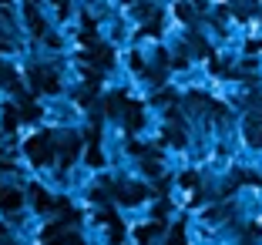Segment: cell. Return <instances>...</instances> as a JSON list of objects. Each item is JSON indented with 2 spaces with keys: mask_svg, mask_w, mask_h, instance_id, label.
<instances>
[{
  "mask_svg": "<svg viewBox=\"0 0 262 245\" xmlns=\"http://www.w3.org/2000/svg\"><path fill=\"white\" fill-rule=\"evenodd\" d=\"M20 192H14V188H0V208H7V212H14V208H20Z\"/></svg>",
  "mask_w": 262,
  "mask_h": 245,
  "instance_id": "5",
  "label": "cell"
},
{
  "mask_svg": "<svg viewBox=\"0 0 262 245\" xmlns=\"http://www.w3.org/2000/svg\"><path fill=\"white\" fill-rule=\"evenodd\" d=\"M111 188H115V195L124 202V205H138V202H145V195H148L141 185H111Z\"/></svg>",
  "mask_w": 262,
  "mask_h": 245,
  "instance_id": "2",
  "label": "cell"
},
{
  "mask_svg": "<svg viewBox=\"0 0 262 245\" xmlns=\"http://www.w3.org/2000/svg\"><path fill=\"white\" fill-rule=\"evenodd\" d=\"M124 121H128L131 131H138L141 124H145V118H141V107L135 104V101H128V98H124Z\"/></svg>",
  "mask_w": 262,
  "mask_h": 245,
  "instance_id": "4",
  "label": "cell"
},
{
  "mask_svg": "<svg viewBox=\"0 0 262 245\" xmlns=\"http://www.w3.org/2000/svg\"><path fill=\"white\" fill-rule=\"evenodd\" d=\"M0 87H14V91H20V84H17V74L7 68V64H0Z\"/></svg>",
  "mask_w": 262,
  "mask_h": 245,
  "instance_id": "8",
  "label": "cell"
},
{
  "mask_svg": "<svg viewBox=\"0 0 262 245\" xmlns=\"http://www.w3.org/2000/svg\"><path fill=\"white\" fill-rule=\"evenodd\" d=\"M7 47H14V37H10V34L0 27V51H7Z\"/></svg>",
  "mask_w": 262,
  "mask_h": 245,
  "instance_id": "13",
  "label": "cell"
},
{
  "mask_svg": "<svg viewBox=\"0 0 262 245\" xmlns=\"http://www.w3.org/2000/svg\"><path fill=\"white\" fill-rule=\"evenodd\" d=\"M27 154H31L34 165L54 161V138H51V135H37V138H31V141H27Z\"/></svg>",
  "mask_w": 262,
  "mask_h": 245,
  "instance_id": "1",
  "label": "cell"
},
{
  "mask_svg": "<svg viewBox=\"0 0 262 245\" xmlns=\"http://www.w3.org/2000/svg\"><path fill=\"white\" fill-rule=\"evenodd\" d=\"M34 205L40 208V212H54V198H51V195H44V188H34Z\"/></svg>",
  "mask_w": 262,
  "mask_h": 245,
  "instance_id": "7",
  "label": "cell"
},
{
  "mask_svg": "<svg viewBox=\"0 0 262 245\" xmlns=\"http://www.w3.org/2000/svg\"><path fill=\"white\" fill-rule=\"evenodd\" d=\"M168 141H175V145H185V131H178V128H168Z\"/></svg>",
  "mask_w": 262,
  "mask_h": 245,
  "instance_id": "12",
  "label": "cell"
},
{
  "mask_svg": "<svg viewBox=\"0 0 262 245\" xmlns=\"http://www.w3.org/2000/svg\"><path fill=\"white\" fill-rule=\"evenodd\" d=\"M27 24H31V31L37 34V37H44V20H40V14H37V7H34V0H27Z\"/></svg>",
  "mask_w": 262,
  "mask_h": 245,
  "instance_id": "6",
  "label": "cell"
},
{
  "mask_svg": "<svg viewBox=\"0 0 262 245\" xmlns=\"http://www.w3.org/2000/svg\"><path fill=\"white\" fill-rule=\"evenodd\" d=\"M31 81L37 84V91H51V94L61 87V84H57V77H54V74H47L44 68H34V71H31Z\"/></svg>",
  "mask_w": 262,
  "mask_h": 245,
  "instance_id": "3",
  "label": "cell"
},
{
  "mask_svg": "<svg viewBox=\"0 0 262 245\" xmlns=\"http://www.w3.org/2000/svg\"><path fill=\"white\" fill-rule=\"evenodd\" d=\"M4 232H7V229H0V242H4V238H7V235H4Z\"/></svg>",
  "mask_w": 262,
  "mask_h": 245,
  "instance_id": "16",
  "label": "cell"
},
{
  "mask_svg": "<svg viewBox=\"0 0 262 245\" xmlns=\"http://www.w3.org/2000/svg\"><path fill=\"white\" fill-rule=\"evenodd\" d=\"M182 232H185V229H182V225H178V229H175V235H171V245H178V242H185V235H182Z\"/></svg>",
  "mask_w": 262,
  "mask_h": 245,
  "instance_id": "15",
  "label": "cell"
},
{
  "mask_svg": "<svg viewBox=\"0 0 262 245\" xmlns=\"http://www.w3.org/2000/svg\"><path fill=\"white\" fill-rule=\"evenodd\" d=\"M178 14H182V20H188V24L195 20V17H192V7H185V4H178Z\"/></svg>",
  "mask_w": 262,
  "mask_h": 245,
  "instance_id": "14",
  "label": "cell"
},
{
  "mask_svg": "<svg viewBox=\"0 0 262 245\" xmlns=\"http://www.w3.org/2000/svg\"><path fill=\"white\" fill-rule=\"evenodd\" d=\"M77 145H81L77 138H68V145H64V165H71V161H74V154H77Z\"/></svg>",
  "mask_w": 262,
  "mask_h": 245,
  "instance_id": "9",
  "label": "cell"
},
{
  "mask_svg": "<svg viewBox=\"0 0 262 245\" xmlns=\"http://www.w3.org/2000/svg\"><path fill=\"white\" fill-rule=\"evenodd\" d=\"M4 128H7V131L17 128V107H7V115H4Z\"/></svg>",
  "mask_w": 262,
  "mask_h": 245,
  "instance_id": "11",
  "label": "cell"
},
{
  "mask_svg": "<svg viewBox=\"0 0 262 245\" xmlns=\"http://www.w3.org/2000/svg\"><path fill=\"white\" fill-rule=\"evenodd\" d=\"M158 232H162V225H145L138 232V242H151V235H158Z\"/></svg>",
  "mask_w": 262,
  "mask_h": 245,
  "instance_id": "10",
  "label": "cell"
}]
</instances>
